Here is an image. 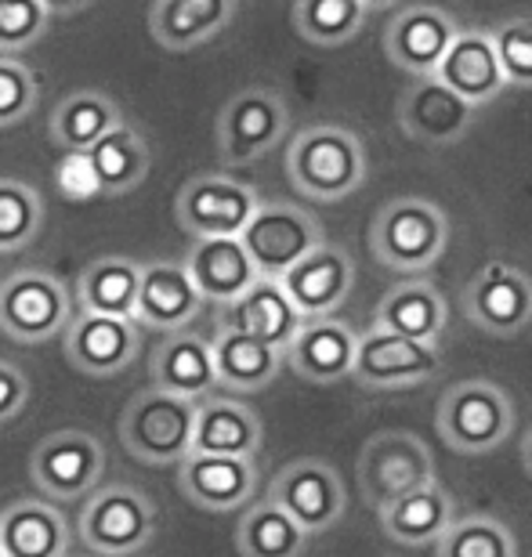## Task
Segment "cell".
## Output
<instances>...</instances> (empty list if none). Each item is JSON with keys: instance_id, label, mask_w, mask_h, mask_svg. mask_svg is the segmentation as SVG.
I'll return each mask as SVG.
<instances>
[{"instance_id": "obj_25", "label": "cell", "mask_w": 532, "mask_h": 557, "mask_svg": "<svg viewBox=\"0 0 532 557\" xmlns=\"http://www.w3.org/2000/svg\"><path fill=\"white\" fill-rule=\"evenodd\" d=\"M264 428L261 417L250 406L236 403L225 395H207L196 403V423H193V453L210 456H247L261 449Z\"/></svg>"}, {"instance_id": "obj_13", "label": "cell", "mask_w": 532, "mask_h": 557, "mask_svg": "<svg viewBox=\"0 0 532 557\" xmlns=\"http://www.w3.org/2000/svg\"><path fill=\"white\" fill-rule=\"evenodd\" d=\"M269 504L286 510L308 536H319L345 515V485L323 460H294L272 478Z\"/></svg>"}, {"instance_id": "obj_11", "label": "cell", "mask_w": 532, "mask_h": 557, "mask_svg": "<svg viewBox=\"0 0 532 557\" xmlns=\"http://www.w3.org/2000/svg\"><path fill=\"white\" fill-rule=\"evenodd\" d=\"M258 193L250 185L236 182L225 174H199L182 185L174 199V214L188 236L196 239H218V236H239L243 225L258 210Z\"/></svg>"}, {"instance_id": "obj_1", "label": "cell", "mask_w": 532, "mask_h": 557, "mask_svg": "<svg viewBox=\"0 0 532 557\" xmlns=\"http://www.w3.org/2000/svg\"><path fill=\"white\" fill-rule=\"evenodd\" d=\"M370 163H366V149L355 131L319 124L305 127L294 135L290 149H286V177L297 193L319 203H337L362 188Z\"/></svg>"}, {"instance_id": "obj_18", "label": "cell", "mask_w": 532, "mask_h": 557, "mask_svg": "<svg viewBox=\"0 0 532 557\" xmlns=\"http://www.w3.org/2000/svg\"><path fill=\"white\" fill-rule=\"evenodd\" d=\"M280 283L305 319H323V315H334L348 300L355 286V261L345 247H334V243L323 239L312 253H305Z\"/></svg>"}, {"instance_id": "obj_27", "label": "cell", "mask_w": 532, "mask_h": 557, "mask_svg": "<svg viewBox=\"0 0 532 557\" xmlns=\"http://www.w3.org/2000/svg\"><path fill=\"white\" fill-rule=\"evenodd\" d=\"M70 525L48 499H15L0 510V554L4 557H65Z\"/></svg>"}, {"instance_id": "obj_30", "label": "cell", "mask_w": 532, "mask_h": 557, "mask_svg": "<svg viewBox=\"0 0 532 557\" xmlns=\"http://www.w3.org/2000/svg\"><path fill=\"white\" fill-rule=\"evenodd\" d=\"M210 351H214V373L218 384L228 387L236 395H250L269 387L283 370V351L272 348L258 337H247L239 330H221L218 337L210 341Z\"/></svg>"}, {"instance_id": "obj_33", "label": "cell", "mask_w": 532, "mask_h": 557, "mask_svg": "<svg viewBox=\"0 0 532 557\" xmlns=\"http://www.w3.org/2000/svg\"><path fill=\"white\" fill-rule=\"evenodd\" d=\"M116 124H124V113L109 95L102 91H73L62 98L51 113V141L65 152L84 156L95 141H102Z\"/></svg>"}, {"instance_id": "obj_46", "label": "cell", "mask_w": 532, "mask_h": 557, "mask_svg": "<svg viewBox=\"0 0 532 557\" xmlns=\"http://www.w3.org/2000/svg\"><path fill=\"white\" fill-rule=\"evenodd\" d=\"M0 557H4V554H0Z\"/></svg>"}, {"instance_id": "obj_23", "label": "cell", "mask_w": 532, "mask_h": 557, "mask_svg": "<svg viewBox=\"0 0 532 557\" xmlns=\"http://www.w3.org/2000/svg\"><path fill=\"white\" fill-rule=\"evenodd\" d=\"M435 76L453 95H460L463 102H471L474 109L490 106L507 87L493 37L482 29H460L457 40L449 44V51L442 54Z\"/></svg>"}, {"instance_id": "obj_19", "label": "cell", "mask_w": 532, "mask_h": 557, "mask_svg": "<svg viewBox=\"0 0 532 557\" xmlns=\"http://www.w3.org/2000/svg\"><path fill=\"white\" fill-rule=\"evenodd\" d=\"M479 109L453 95L438 76H417L413 87L398 98V124L413 141L453 145L471 131Z\"/></svg>"}, {"instance_id": "obj_35", "label": "cell", "mask_w": 532, "mask_h": 557, "mask_svg": "<svg viewBox=\"0 0 532 557\" xmlns=\"http://www.w3.org/2000/svg\"><path fill=\"white\" fill-rule=\"evenodd\" d=\"M236 547L243 557H301L308 532L275 504H253L243 510L236 529Z\"/></svg>"}, {"instance_id": "obj_12", "label": "cell", "mask_w": 532, "mask_h": 557, "mask_svg": "<svg viewBox=\"0 0 532 557\" xmlns=\"http://www.w3.org/2000/svg\"><path fill=\"white\" fill-rule=\"evenodd\" d=\"M442 370L438 344H420L387 330L362 333L355 344L351 376L370 392H395V387H413L431 381Z\"/></svg>"}, {"instance_id": "obj_10", "label": "cell", "mask_w": 532, "mask_h": 557, "mask_svg": "<svg viewBox=\"0 0 532 557\" xmlns=\"http://www.w3.org/2000/svg\"><path fill=\"white\" fill-rule=\"evenodd\" d=\"M290 127L286 102L269 87H250L228 98L218 116V152L228 166H250L272 152Z\"/></svg>"}, {"instance_id": "obj_21", "label": "cell", "mask_w": 532, "mask_h": 557, "mask_svg": "<svg viewBox=\"0 0 532 557\" xmlns=\"http://www.w3.org/2000/svg\"><path fill=\"white\" fill-rule=\"evenodd\" d=\"M203 305L207 300L196 289L193 275L185 272V264L174 261L141 264L138 300H135V322L141 330H160V333L185 330L203 311Z\"/></svg>"}, {"instance_id": "obj_5", "label": "cell", "mask_w": 532, "mask_h": 557, "mask_svg": "<svg viewBox=\"0 0 532 557\" xmlns=\"http://www.w3.org/2000/svg\"><path fill=\"white\" fill-rule=\"evenodd\" d=\"M73 322L70 289L59 275L18 269L0 278V330L15 344H48Z\"/></svg>"}, {"instance_id": "obj_43", "label": "cell", "mask_w": 532, "mask_h": 557, "mask_svg": "<svg viewBox=\"0 0 532 557\" xmlns=\"http://www.w3.org/2000/svg\"><path fill=\"white\" fill-rule=\"evenodd\" d=\"M40 4L48 8L51 18H73V15H81L84 8H91L95 0H40Z\"/></svg>"}, {"instance_id": "obj_39", "label": "cell", "mask_w": 532, "mask_h": 557, "mask_svg": "<svg viewBox=\"0 0 532 557\" xmlns=\"http://www.w3.org/2000/svg\"><path fill=\"white\" fill-rule=\"evenodd\" d=\"M40 102L37 73L15 54H0V127L22 124Z\"/></svg>"}, {"instance_id": "obj_31", "label": "cell", "mask_w": 532, "mask_h": 557, "mask_svg": "<svg viewBox=\"0 0 532 557\" xmlns=\"http://www.w3.org/2000/svg\"><path fill=\"white\" fill-rule=\"evenodd\" d=\"M381 515V529L387 540L403 543V547H424V543H438V536L457 521V504L438 482H428L424 488L409 496H398L387 504Z\"/></svg>"}, {"instance_id": "obj_41", "label": "cell", "mask_w": 532, "mask_h": 557, "mask_svg": "<svg viewBox=\"0 0 532 557\" xmlns=\"http://www.w3.org/2000/svg\"><path fill=\"white\" fill-rule=\"evenodd\" d=\"M51 26V15L40 0H0V54H18L33 48Z\"/></svg>"}, {"instance_id": "obj_3", "label": "cell", "mask_w": 532, "mask_h": 557, "mask_svg": "<svg viewBox=\"0 0 532 557\" xmlns=\"http://www.w3.org/2000/svg\"><path fill=\"white\" fill-rule=\"evenodd\" d=\"M193 423H196L193 398L160 392V387H146L120 413V442L141 463L152 467L182 463L193 453Z\"/></svg>"}, {"instance_id": "obj_28", "label": "cell", "mask_w": 532, "mask_h": 557, "mask_svg": "<svg viewBox=\"0 0 532 557\" xmlns=\"http://www.w3.org/2000/svg\"><path fill=\"white\" fill-rule=\"evenodd\" d=\"M185 272L193 275V283L203 294L207 305L218 308L236 300L258 278V269H253L250 253L243 250L239 236L196 239V247L185 261Z\"/></svg>"}, {"instance_id": "obj_42", "label": "cell", "mask_w": 532, "mask_h": 557, "mask_svg": "<svg viewBox=\"0 0 532 557\" xmlns=\"http://www.w3.org/2000/svg\"><path fill=\"white\" fill-rule=\"evenodd\" d=\"M29 403V381L15 362L0 359V423L15 420Z\"/></svg>"}, {"instance_id": "obj_22", "label": "cell", "mask_w": 532, "mask_h": 557, "mask_svg": "<svg viewBox=\"0 0 532 557\" xmlns=\"http://www.w3.org/2000/svg\"><path fill=\"white\" fill-rule=\"evenodd\" d=\"M355 344H359V333L348 322L334 315L305 319L301 330L294 333V341L283 348V362H290L294 373L312 384H334L351 376Z\"/></svg>"}, {"instance_id": "obj_24", "label": "cell", "mask_w": 532, "mask_h": 557, "mask_svg": "<svg viewBox=\"0 0 532 557\" xmlns=\"http://www.w3.org/2000/svg\"><path fill=\"white\" fill-rule=\"evenodd\" d=\"M152 387L182 398H199L214 395L218 387V373H214V351H210V341L199 337V333H185L174 330L168 333L157 351H152Z\"/></svg>"}, {"instance_id": "obj_37", "label": "cell", "mask_w": 532, "mask_h": 557, "mask_svg": "<svg viewBox=\"0 0 532 557\" xmlns=\"http://www.w3.org/2000/svg\"><path fill=\"white\" fill-rule=\"evenodd\" d=\"M435 557H518V543L504 521L490 515L457 518L435 543Z\"/></svg>"}, {"instance_id": "obj_32", "label": "cell", "mask_w": 532, "mask_h": 557, "mask_svg": "<svg viewBox=\"0 0 532 557\" xmlns=\"http://www.w3.org/2000/svg\"><path fill=\"white\" fill-rule=\"evenodd\" d=\"M84 156H87V163H91V182L98 185V193H106V196L135 193L149 177V166H152V152L146 138H141L127 120L109 131L102 141H95Z\"/></svg>"}, {"instance_id": "obj_14", "label": "cell", "mask_w": 532, "mask_h": 557, "mask_svg": "<svg viewBox=\"0 0 532 557\" xmlns=\"http://www.w3.org/2000/svg\"><path fill=\"white\" fill-rule=\"evenodd\" d=\"M463 315L490 337H515L532 322V278L515 264L490 261L463 289Z\"/></svg>"}, {"instance_id": "obj_34", "label": "cell", "mask_w": 532, "mask_h": 557, "mask_svg": "<svg viewBox=\"0 0 532 557\" xmlns=\"http://www.w3.org/2000/svg\"><path fill=\"white\" fill-rule=\"evenodd\" d=\"M138 278H141V264H135L131 258H98L81 272L76 297H81V308L95 311V315L135 319Z\"/></svg>"}, {"instance_id": "obj_26", "label": "cell", "mask_w": 532, "mask_h": 557, "mask_svg": "<svg viewBox=\"0 0 532 557\" xmlns=\"http://www.w3.org/2000/svg\"><path fill=\"white\" fill-rule=\"evenodd\" d=\"M373 326L398 333V337L420 341V344H438L442 333L449 326L446 297H442L428 278H406V283L392 286L381 297Z\"/></svg>"}, {"instance_id": "obj_8", "label": "cell", "mask_w": 532, "mask_h": 557, "mask_svg": "<svg viewBox=\"0 0 532 557\" xmlns=\"http://www.w3.org/2000/svg\"><path fill=\"white\" fill-rule=\"evenodd\" d=\"M261 278H283L305 253L323 243V225L312 210L294 203H258L253 218L239 232Z\"/></svg>"}, {"instance_id": "obj_6", "label": "cell", "mask_w": 532, "mask_h": 557, "mask_svg": "<svg viewBox=\"0 0 532 557\" xmlns=\"http://www.w3.org/2000/svg\"><path fill=\"white\" fill-rule=\"evenodd\" d=\"M355 474H359L366 504L384 510L398 496H409L435 482V460L413 431H381L362 445Z\"/></svg>"}, {"instance_id": "obj_44", "label": "cell", "mask_w": 532, "mask_h": 557, "mask_svg": "<svg viewBox=\"0 0 532 557\" xmlns=\"http://www.w3.org/2000/svg\"><path fill=\"white\" fill-rule=\"evenodd\" d=\"M522 463H525V471L532 474V428H529L525 442H522Z\"/></svg>"}, {"instance_id": "obj_7", "label": "cell", "mask_w": 532, "mask_h": 557, "mask_svg": "<svg viewBox=\"0 0 532 557\" xmlns=\"http://www.w3.org/2000/svg\"><path fill=\"white\" fill-rule=\"evenodd\" d=\"M81 540L102 557L138 554L157 536V504L135 485H106L81 510Z\"/></svg>"}, {"instance_id": "obj_38", "label": "cell", "mask_w": 532, "mask_h": 557, "mask_svg": "<svg viewBox=\"0 0 532 557\" xmlns=\"http://www.w3.org/2000/svg\"><path fill=\"white\" fill-rule=\"evenodd\" d=\"M44 203L40 193L18 177H0V253L26 250L40 236Z\"/></svg>"}, {"instance_id": "obj_40", "label": "cell", "mask_w": 532, "mask_h": 557, "mask_svg": "<svg viewBox=\"0 0 532 557\" xmlns=\"http://www.w3.org/2000/svg\"><path fill=\"white\" fill-rule=\"evenodd\" d=\"M493 48L500 59L504 81L515 87H532V15H515L493 33Z\"/></svg>"}, {"instance_id": "obj_17", "label": "cell", "mask_w": 532, "mask_h": 557, "mask_svg": "<svg viewBox=\"0 0 532 557\" xmlns=\"http://www.w3.org/2000/svg\"><path fill=\"white\" fill-rule=\"evenodd\" d=\"M457 18L446 8L413 4L403 8L384 26V51L398 70L409 76H435L442 54L457 40Z\"/></svg>"}, {"instance_id": "obj_15", "label": "cell", "mask_w": 532, "mask_h": 557, "mask_svg": "<svg viewBox=\"0 0 532 557\" xmlns=\"http://www.w3.org/2000/svg\"><path fill=\"white\" fill-rule=\"evenodd\" d=\"M62 348L73 370H81L87 376H116L138 359L141 326L124 315L81 311L62 333Z\"/></svg>"}, {"instance_id": "obj_9", "label": "cell", "mask_w": 532, "mask_h": 557, "mask_svg": "<svg viewBox=\"0 0 532 557\" xmlns=\"http://www.w3.org/2000/svg\"><path fill=\"white\" fill-rule=\"evenodd\" d=\"M106 471V449L87 431H54L29 456V478L51 504L95 493Z\"/></svg>"}, {"instance_id": "obj_29", "label": "cell", "mask_w": 532, "mask_h": 557, "mask_svg": "<svg viewBox=\"0 0 532 557\" xmlns=\"http://www.w3.org/2000/svg\"><path fill=\"white\" fill-rule=\"evenodd\" d=\"M236 18V0H157L149 33L168 51H193Z\"/></svg>"}, {"instance_id": "obj_4", "label": "cell", "mask_w": 532, "mask_h": 557, "mask_svg": "<svg viewBox=\"0 0 532 557\" xmlns=\"http://www.w3.org/2000/svg\"><path fill=\"white\" fill-rule=\"evenodd\" d=\"M515 428V403L490 381L453 384L438 403V434L453 453L482 456L500 449Z\"/></svg>"}, {"instance_id": "obj_20", "label": "cell", "mask_w": 532, "mask_h": 557, "mask_svg": "<svg viewBox=\"0 0 532 557\" xmlns=\"http://www.w3.org/2000/svg\"><path fill=\"white\" fill-rule=\"evenodd\" d=\"M305 315L294 308L290 294L283 289L280 278H253L236 300L221 305L218 326L221 330H239L247 337H258L272 348H286L294 341V333L301 330Z\"/></svg>"}, {"instance_id": "obj_36", "label": "cell", "mask_w": 532, "mask_h": 557, "mask_svg": "<svg viewBox=\"0 0 532 557\" xmlns=\"http://www.w3.org/2000/svg\"><path fill=\"white\" fill-rule=\"evenodd\" d=\"M362 0H297L294 26L316 48H341L362 29Z\"/></svg>"}, {"instance_id": "obj_16", "label": "cell", "mask_w": 532, "mask_h": 557, "mask_svg": "<svg viewBox=\"0 0 532 557\" xmlns=\"http://www.w3.org/2000/svg\"><path fill=\"white\" fill-rule=\"evenodd\" d=\"M258 463L247 456H210L188 453L177 463V488L185 499H193L199 510L210 515H228V510L247 507L258 493Z\"/></svg>"}, {"instance_id": "obj_2", "label": "cell", "mask_w": 532, "mask_h": 557, "mask_svg": "<svg viewBox=\"0 0 532 557\" xmlns=\"http://www.w3.org/2000/svg\"><path fill=\"white\" fill-rule=\"evenodd\" d=\"M449 247V218L431 199L398 196L376 210L370 225L373 258L392 272H428Z\"/></svg>"}, {"instance_id": "obj_45", "label": "cell", "mask_w": 532, "mask_h": 557, "mask_svg": "<svg viewBox=\"0 0 532 557\" xmlns=\"http://www.w3.org/2000/svg\"><path fill=\"white\" fill-rule=\"evenodd\" d=\"M392 4H398V0H362L366 11H384V8H392Z\"/></svg>"}]
</instances>
